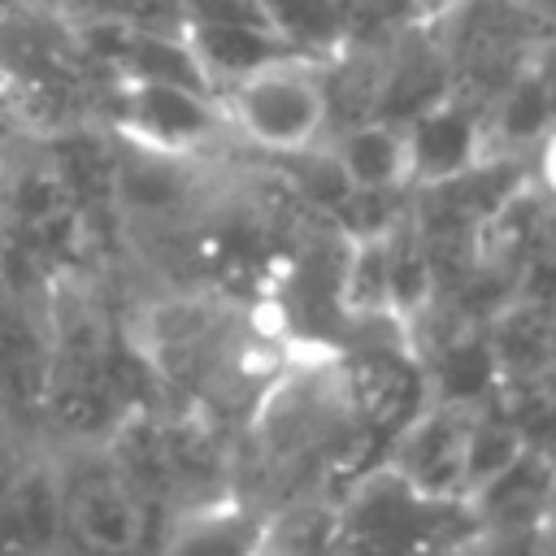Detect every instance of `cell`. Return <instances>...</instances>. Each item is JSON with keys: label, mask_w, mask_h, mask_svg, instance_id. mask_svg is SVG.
<instances>
[{"label": "cell", "mask_w": 556, "mask_h": 556, "mask_svg": "<svg viewBox=\"0 0 556 556\" xmlns=\"http://www.w3.org/2000/svg\"><path fill=\"white\" fill-rule=\"evenodd\" d=\"M226 130L269 156H308L321 148L334 104L330 65L308 56H278L217 91Z\"/></svg>", "instance_id": "1"}, {"label": "cell", "mask_w": 556, "mask_h": 556, "mask_svg": "<svg viewBox=\"0 0 556 556\" xmlns=\"http://www.w3.org/2000/svg\"><path fill=\"white\" fill-rule=\"evenodd\" d=\"M61 534L91 556H135L148 543V500L117 465L109 443L74 447L52 460Z\"/></svg>", "instance_id": "2"}, {"label": "cell", "mask_w": 556, "mask_h": 556, "mask_svg": "<svg viewBox=\"0 0 556 556\" xmlns=\"http://www.w3.org/2000/svg\"><path fill=\"white\" fill-rule=\"evenodd\" d=\"M117 126L135 148L195 156L226 130L222 100L165 78H117Z\"/></svg>", "instance_id": "3"}, {"label": "cell", "mask_w": 556, "mask_h": 556, "mask_svg": "<svg viewBox=\"0 0 556 556\" xmlns=\"http://www.w3.org/2000/svg\"><path fill=\"white\" fill-rule=\"evenodd\" d=\"M330 169L343 195H408L417 191L413 174V143L400 117L365 113L334 130L330 139Z\"/></svg>", "instance_id": "4"}, {"label": "cell", "mask_w": 556, "mask_h": 556, "mask_svg": "<svg viewBox=\"0 0 556 556\" xmlns=\"http://www.w3.org/2000/svg\"><path fill=\"white\" fill-rule=\"evenodd\" d=\"M404 126H408V143H413L417 187L447 182V178L465 174L473 161L486 156V148H482V104L465 100L460 91L439 96L434 104L413 113Z\"/></svg>", "instance_id": "5"}, {"label": "cell", "mask_w": 556, "mask_h": 556, "mask_svg": "<svg viewBox=\"0 0 556 556\" xmlns=\"http://www.w3.org/2000/svg\"><path fill=\"white\" fill-rule=\"evenodd\" d=\"M369 0H261L265 26L295 52L321 65H334L352 35H356V13Z\"/></svg>", "instance_id": "6"}, {"label": "cell", "mask_w": 556, "mask_h": 556, "mask_svg": "<svg viewBox=\"0 0 556 556\" xmlns=\"http://www.w3.org/2000/svg\"><path fill=\"white\" fill-rule=\"evenodd\" d=\"M182 39L195 52V65L204 70L208 87L222 91L235 78L278 61V56H295L269 26H248V22H226V26H182Z\"/></svg>", "instance_id": "7"}, {"label": "cell", "mask_w": 556, "mask_h": 556, "mask_svg": "<svg viewBox=\"0 0 556 556\" xmlns=\"http://www.w3.org/2000/svg\"><path fill=\"white\" fill-rule=\"evenodd\" d=\"M530 182L543 191V200L556 208V126L547 130V139L530 152Z\"/></svg>", "instance_id": "8"}, {"label": "cell", "mask_w": 556, "mask_h": 556, "mask_svg": "<svg viewBox=\"0 0 556 556\" xmlns=\"http://www.w3.org/2000/svg\"><path fill=\"white\" fill-rule=\"evenodd\" d=\"M408 4H413V17H417V22H434V17L447 13L456 0H408Z\"/></svg>", "instance_id": "9"}]
</instances>
